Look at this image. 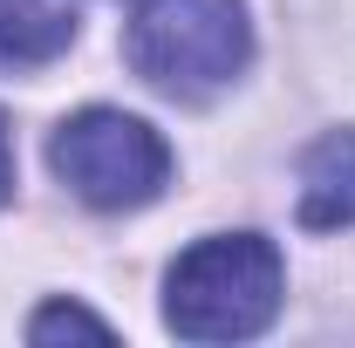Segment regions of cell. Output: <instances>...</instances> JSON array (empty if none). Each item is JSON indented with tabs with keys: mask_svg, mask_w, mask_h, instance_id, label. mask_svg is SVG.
<instances>
[{
	"mask_svg": "<svg viewBox=\"0 0 355 348\" xmlns=\"http://www.w3.org/2000/svg\"><path fill=\"white\" fill-rule=\"evenodd\" d=\"M287 301V260L266 232H205L164 266V328L178 342H253Z\"/></svg>",
	"mask_w": 355,
	"mask_h": 348,
	"instance_id": "cell-1",
	"label": "cell"
},
{
	"mask_svg": "<svg viewBox=\"0 0 355 348\" xmlns=\"http://www.w3.org/2000/svg\"><path fill=\"white\" fill-rule=\"evenodd\" d=\"M123 62L178 103H205L253 62L246 0H137Z\"/></svg>",
	"mask_w": 355,
	"mask_h": 348,
	"instance_id": "cell-2",
	"label": "cell"
},
{
	"mask_svg": "<svg viewBox=\"0 0 355 348\" xmlns=\"http://www.w3.org/2000/svg\"><path fill=\"white\" fill-rule=\"evenodd\" d=\"M48 171L89 212H137L171 184V143L130 110H76L48 137Z\"/></svg>",
	"mask_w": 355,
	"mask_h": 348,
	"instance_id": "cell-3",
	"label": "cell"
},
{
	"mask_svg": "<svg viewBox=\"0 0 355 348\" xmlns=\"http://www.w3.org/2000/svg\"><path fill=\"white\" fill-rule=\"evenodd\" d=\"M294 218L308 232L355 225V130H321L294 164Z\"/></svg>",
	"mask_w": 355,
	"mask_h": 348,
	"instance_id": "cell-4",
	"label": "cell"
},
{
	"mask_svg": "<svg viewBox=\"0 0 355 348\" xmlns=\"http://www.w3.org/2000/svg\"><path fill=\"white\" fill-rule=\"evenodd\" d=\"M76 42V14L62 0H0V69H48Z\"/></svg>",
	"mask_w": 355,
	"mask_h": 348,
	"instance_id": "cell-5",
	"label": "cell"
},
{
	"mask_svg": "<svg viewBox=\"0 0 355 348\" xmlns=\"http://www.w3.org/2000/svg\"><path fill=\"white\" fill-rule=\"evenodd\" d=\"M69 335H83V342H110L116 328H110L103 314L76 307V301H48V307H35V321H28V342H35V348H48V342H69Z\"/></svg>",
	"mask_w": 355,
	"mask_h": 348,
	"instance_id": "cell-6",
	"label": "cell"
},
{
	"mask_svg": "<svg viewBox=\"0 0 355 348\" xmlns=\"http://www.w3.org/2000/svg\"><path fill=\"white\" fill-rule=\"evenodd\" d=\"M14 198V137H7V116H0V205Z\"/></svg>",
	"mask_w": 355,
	"mask_h": 348,
	"instance_id": "cell-7",
	"label": "cell"
}]
</instances>
